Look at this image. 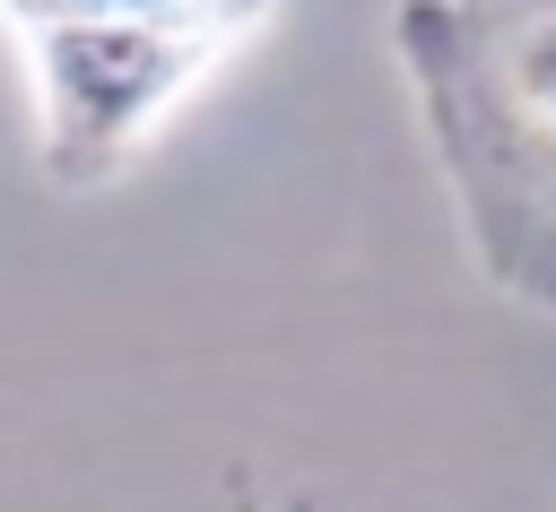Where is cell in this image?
Masks as SVG:
<instances>
[{"label":"cell","instance_id":"6da1fadb","mask_svg":"<svg viewBox=\"0 0 556 512\" xmlns=\"http://www.w3.org/2000/svg\"><path fill=\"white\" fill-rule=\"evenodd\" d=\"M391 52L478 269L556 312V0H391Z\"/></svg>","mask_w":556,"mask_h":512},{"label":"cell","instance_id":"7a4b0ae2","mask_svg":"<svg viewBox=\"0 0 556 512\" xmlns=\"http://www.w3.org/2000/svg\"><path fill=\"white\" fill-rule=\"evenodd\" d=\"M17 61L35 95V174L52 191H113L235 61V43L165 26H43L17 35Z\"/></svg>","mask_w":556,"mask_h":512},{"label":"cell","instance_id":"3957f363","mask_svg":"<svg viewBox=\"0 0 556 512\" xmlns=\"http://www.w3.org/2000/svg\"><path fill=\"white\" fill-rule=\"evenodd\" d=\"M269 17H278V0H0L9 43L43 35V26H165V35H217V43L252 52Z\"/></svg>","mask_w":556,"mask_h":512}]
</instances>
